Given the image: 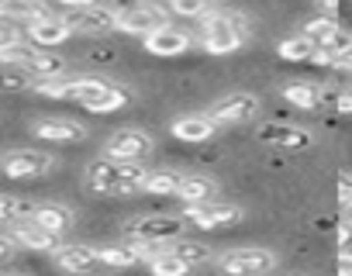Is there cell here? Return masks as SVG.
<instances>
[{
  "mask_svg": "<svg viewBox=\"0 0 352 276\" xmlns=\"http://www.w3.org/2000/svg\"><path fill=\"white\" fill-rule=\"evenodd\" d=\"M25 35H28V42H32L35 49H56V45H63V42L73 38V28H69L66 18L45 14V18L25 25Z\"/></svg>",
  "mask_w": 352,
  "mask_h": 276,
  "instance_id": "13",
  "label": "cell"
},
{
  "mask_svg": "<svg viewBox=\"0 0 352 276\" xmlns=\"http://www.w3.org/2000/svg\"><path fill=\"white\" fill-rule=\"evenodd\" d=\"M211 8V0H169V11L184 14V18H204Z\"/></svg>",
  "mask_w": 352,
  "mask_h": 276,
  "instance_id": "32",
  "label": "cell"
},
{
  "mask_svg": "<svg viewBox=\"0 0 352 276\" xmlns=\"http://www.w3.org/2000/svg\"><path fill=\"white\" fill-rule=\"evenodd\" d=\"M280 93H283V100L294 104L297 111H318V107L324 104V93H328V90H321V87L311 83V80H287V83L280 87Z\"/></svg>",
  "mask_w": 352,
  "mask_h": 276,
  "instance_id": "19",
  "label": "cell"
},
{
  "mask_svg": "<svg viewBox=\"0 0 352 276\" xmlns=\"http://www.w3.org/2000/svg\"><path fill=\"white\" fill-rule=\"evenodd\" d=\"M338 200H342L345 211H352V173H342V180H338Z\"/></svg>",
  "mask_w": 352,
  "mask_h": 276,
  "instance_id": "35",
  "label": "cell"
},
{
  "mask_svg": "<svg viewBox=\"0 0 352 276\" xmlns=\"http://www.w3.org/2000/svg\"><path fill=\"white\" fill-rule=\"evenodd\" d=\"M249 42V18L245 14H228L214 11L201 18V45L211 56H232Z\"/></svg>",
  "mask_w": 352,
  "mask_h": 276,
  "instance_id": "1",
  "label": "cell"
},
{
  "mask_svg": "<svg viewBox=\"0 0 352 276\" xmlns=\"http://www.w3.org/2000/svg\"><path fill=\"white\" fill-rule=\"evenodd\" d=\"M0 276H18V273H0Z\"/></svg>",
  "mask_w": 352,
  "mask_h": 276,
  "instance_id": "41",
  "label": "cell"
},
{
  "mask_svg": "<svg viewBox=\"0 0 352 276\" xmlns=\"http://www.w3.org/2000/svg\"><path fill=\"white\" fill-rule=\"evenodd\" d=\"M118 180H121V163L114 159H94L83 173V183L90 194H100V197H114L118 194Z\"/></svg>",
  "mask_w": 352,
  "mask_h": 276,
  "instance_id": "16",
  "label": "cell"
},
{
  "mask_svg": "<svg viewBox=\"0 0 352 276\" xmlns=\"http://www.w3.org/2000/svg\"><path fill=\"white\" fill-rule=\"evenodd\" d=\"M218 273L225 276H263L276 266V252L273 249H259V245H245V249H228L221 255H214Z\"/></svg>",
  "mask_w": 352,
  "mask_h": 276,
  "instance_id": "4",
  "label": "cell"
},
{
  "mask_svg": "<svg viewBox=\"0 0 352 276\" xmlns=\"http://www.w3.org/2000/svg\"><path fill=\"white\" fill-rule=\"evenodd\" d=\"M49 11L38 4V0H0V21L11 25H32L38 18H45Z\"/></svg>",
  "mask_w": 352,
  "mask_h": 276,
  "instance_id": "22",
  "label": "cell"
},
{
  "mask_svg": "<svg viewBox=\"0 0 352 276\" xmlns=\"http://www.w3.org/2000/svg\"><path fill=\"white\" fill-rule=\"evenodd\" d=\"M166 249H169V252H176V255H180L190 269H194V266H204V262H211V259H214V252H211L204 242H190V238H176V242H169Z\"/></svg>",
  "mask_w": 352,
  "mask_h": 276,
  "instance_id": "27",
  "label": "cell"
},
{
  "mask_svg": "<svg viewBox=\"0 0 352 276\" xmlns=\"http://www.w3.org/2000/svg\"><path fill=\"white\" fill-rule=\"evenodd\" d=\"M142 45L152 52V56H162V59H173V56H184L190 45H194V38L187 35V32H180V28H173V25H166V28H159V32H152V35H145L142 38Z\"/></svg>",
  "mask_w": 352,
  "mask_h": 276,
  "instance_id": "14",
  "label": "cell"
},
{
  "mask_svg": "<svg viewBox=\"0 0 352 276\" xmlns=\"http://www.w3.org/2000/svg\"><path fill=\"white\" fill-rule=\"evenodd\" d=\"M155 142L145 128H118L107 135L104 142V159H114V163H145L152 156Z\"/></svg>",
  "mask_w": 352,
  "mask_h": 276,
  "instance_id": "5",
  "label": "cell"
},
{
  "mask_svg": "<svg viewBox=\"0 0 352 276\" xmlns=\"http://www.w3.org/2000/svg\"><path fill=\"white\" fill-rule=\"evenodd\" d=\"M32 221H35L38 228H45V231H52V235L63 238V235L73 228V211L63 207V204H38V207L32 211Z\"/></svg>",
  "mask_w": 352,
  "mask_h": 276,
  "instance_id": "21",
  "label": "cell"
},
{
  "mask_svg": "<svg viewBox=\"0 0 352 276\" xmlns=\"http://www.w3.org/2000/svg\"><path fill=\"white\" fill-rule=\"evenodd\" d=\"M52 166H56V159L38 149H11L0 156V173L8 180H35V176L52 173Z\"/></svg>",
  "mask_w": 352,
  "mask_h": 276,
  "instance_id": "7",
  "label": "cell"
},
{
  "mask_svg": "<svg viewBox=\"0 0 352 276\" xmlns=\"http://www.w3.org/2000/svg\"><path fill=\"white\" fill-rule=\"evenodd\" d=\"M211 4H225V0H211Z\"/></svg>",
  "mask_w": 352,
  "mask_h": 276,
  "instance_id": "42",
  "label": "cell"
},
{
  "mask_svg": "<svg viewBox=\"0 0 352 276\" xmlns=\"http://www.w3.org/2000/svg\"><path fill=\"white\" fill-rule=\"evenodd\" d=\"M169 131H173V138H180L187 146H201V142H211L214 138L218 124L208 114H187V117H176L169 124Z\"/></svg>",
  "mask_w": 352,
  "mask_h": 276,
  "instance_id": "18",
  "label": "cell"
},
{
  "mask_svg": "<svg viewBox=\"0 0 352 276\" xmlns=\"http://www.w3.org/2000/svg\"><path fill=\"white\" fill-rule=\"evenodd\" d=\"M63 8H69V11H87V8H97L100 0H59Z\"/></svg>",
  "mask_w": 352,
  "mask_h": 276,
  "instance_id": "38",
  "label": "cell"
},
{
  "mask_svg": "<svg viewBox=\"0 0 352 276\" xmlns=\"http://www.w3.org/2000/svg\"><path fill=\"white\" fill-rule=\"evenodd\" d=\"M52 262L69 276H94L100 269V259H97L94 245H59L52 252Z\"/></svg>",
  "mask_w": 352,
  "mask_h": 276,
  "instance_id": "12",
  "label": "cell"
},
{
  "mask_svg": "<svg viewBox=\"0 0 352 276\" xmlns=\"http://www.w3.org/2000/svg\"><path fill=\"white\" fill-rule=\"evenodd\" d=\"M148 269H152V276H190V266L176 252H169L166 245H159V252L148 259Z\"/></svg>",
  "mask_w": 352,
  "mask_h": 276,
  "instance_id": "26",
  "label": "cell"
},
{
  "mask_svg": "<svg viewBox=\"0 0 352 276\" xmlns=\"http://www.w3.org/2000/svg\"><path fill=\"white\" fill-rule=\"evenodd\" d=\"M338 273H352V249L338 252Z\"/></svg>",
  "mask_w": 352,
  "mask_h": 276,
  "instance_id": "39",
  "label": "cell"
},
{
  "mask_svg": "<svg viewBox=\"0 0 352 276\" xmlns=\"http://www.w3.org/2000/svg\"><path fill=\"white\" fill-rule=\"evenodd\" d=\"M35 138H45V142H56V146H69V142H83L87 138V128L69 121V117H42L32 124Z\"/></svg>",
  "mask_w": 352,
  "mask_h": 276,
  "instance_id": "15",
  "label": "cell"
},
{
  "mask_svg": "<svg viewBox=\"0 0 352 276\" xmlns=\"http://www.w3.org/2000/svg\"><path fill=\"white\" fill-rule=\"evenodd\" d=\"M314 52H318V49H314L304 35H290V38H283V42L276 45V56L287 59V62H311Z\"/></svg>",
  "mask_w": 352,
  "mask_h": 276,
  "instance_id": "28",
  "label": "cell"
},
{
  "mask_svg": "<svg viewBox=\"0 0 352 276\" xmlns=\"http://www.w3.org/2000/svg\"><path fill=\"white\" fill-rule=\"evenodd\" d=\"M338 32H342V25H338L335 18H328V14H318V18H311V21L300 28V35H304L314 49H324V45H328Z\"/></svg>",
  "mask_w": 352,
  "mask_h": 276,
  "instance_id": "25",
  "label": "cell"
},
{
  "mask_svg": "<svg viewBox=\"0 0 352 276\" xmlns=\"http://www.w3.org/2000/svg\"><path fill=\"white\" fill-rule=\"evenodd\" d=\"M187 225L194 228H204V231H214V228H232L242 221V207L239 204H225V200H208V204H190L184 207L180 214Z\"/></svg>",
  "mask_w": 352,
  "mask_h": 276,
  "instance_id": "8",
  "label": "cell"
},
{
  "mask_svg": "<svg viewBox=\"0 0 352 276\" xmlns=\"http://www.w3.org/2000/svg\"><path fill=\"white\" fill-rule=\"evenodd\" d=\"M21 69L28 76H35V80H52V76H66V59L52 56L49 49H32V56L25 59Z\"/></svg>",
  "mask_w": 352,
  "mask_h": 276,
  "instance_id": "20",
  "label": "cell"
},
{
  "mask_svg": "<svg viewBox=\"0 0 352 276\" xmlns=\"http://www.w3.org/2000/svg\"><path fill=\"white\" fill-rule=\"evenodd\" d=\"M184 228L187 221L180 214H142V218L124 221L128 242H138V245H169L176 238H184Z\"/></svg>",
  "mask_w": 352,
  "mask_h": 276,
  "instance_id": "3",
  "label": "cell"
},
{
  "mask_svg": "<svg viewBox=\"0 0 352 276\" xmlns=\"http://www.w3.org/2000/svg\"><path fill=\"white\" fill-rule=\"evenodd\" d=\"M259 107H263V100H259L256 93L235 90V93L218 97V100L211 104L208 117H211L218 128H225V124H245V121H256V117H259Z\"/></svg>",
  "mask_w": 352,
  "mask_h": 276,
  "instance_id": "6",
  "label": "cell"
},
{
  "mask_svg": "<svg viewBox=\"0 0 352 276\" xmlns=\"http://www.w3.org/2000/svg\"><path fill=\"white\" fill-rule=\"evenodd\" d=\"M73 100H76L80 107H87L90 114H114V111H121L131 97H128V90H121L118 83H111V80H104V76H76V83H73Z\"/></svg>",
  "mask_w": 352,
  "mask_h": 276,
  "instance_id": "2",
  "label": "cell"
},
{
  "mask_svg": "<svg viewBox=\"0 0 352 276\" xmlns=\"http://www.w3.org/2000/svg\"><path fill=\"white\" fill-rule=\"evenodd\" d=\"M349 90H352V83H349Z\"/></svg>",
  "mask_w": 352,
  "mask_h": 276,
  "instance_id": "44",
  "label": "cell"
},
{
  "mask_svg": "<svg viewBox=\"0 0 352 276\" xmlns=\"http://www.w3.org/2000/svg\"><path fill=\"white\" fill-rule=\"evenodd\" d=\"M18 42H25V38H21V28L11 25V21H0V52L11 49V45H18Z\"/></svg>",
  "mask_w": 352,
  "mask_h": 276,
  "instance_id": "34",
  "label": "cell"
},
{
  "mask_svg": "<svg viewBox=\"0 0 352 276\" xmlns=\"http://www.w3.org/2000/svg\"><path fill=\"white\" fill-rule=\"evenodd\" d=\"M335 69H342V73H349V76H352V45H349L342 56H335Z\"/></svg>",
  "mask_w": 352,
  "mask_h": 276,
  "instance_id": "37",
  "label": "cell"
},
{
  "mask_svg": "<svg viewBox=\"0 0 352 276\" xmlns=\"http://www.w3.org/2000/svg\"><path fill=\"white\" fill-rule=\"evenodd\" d=\"M184 187V173L176 170H148V180H145V190L142 194H152V197H176Z\"/></svg>",
  "mask_w": 352,
  "mask_h": 276,
  "instance_id": "24",
  "label": "cell"
},
{
  "mask_svg": "<svg viewBox=\"0 0 352 276\" xmlns=\"http://www.w3.org/2000/svg\"><path fill=\"white\" fill-rule=\"evenodd\" d=\"M259 142L273 146V149H283V152H304V149L314 146V135L307 128H297V124H263Z\"/></svg>",
  "mask_w": 352,
  "mask_h": 276,
  "instance_id": "10",
  "label": "cell"
},
{
  "mask_svg": "<svg viewBox=\"0 0 352 276\" xmlns=\"http://www.w3.org/2000/svg\"><path fill=\"white\" fill-rule=\"evenodd\" d=\"M184 200V207L190 204H208V200H218V183L211 176H184V187L176 194Z\"/></svg>",
  "mask_w": 352,
  "mask_h": 276,
  "instance_id": "23",
  "label": "cell"
},
{
  "mask_svg": "<svg viewBox=\"0 0 352 276\" xmlns=\"http://www.w3.org/2000/svg\"><path fill=\"white\" fill-rule=\"evenodd\" d=\"M169 25V14L159 8V4H131L124 11H118V32L124 35H152L159 28Z\"/></svg>",
  "mask_w": 352,
  "mask_h": 276,
  "instance_id": "9",
  "label": "cell"
},
{
  "mask_svg": "<svg viewBox=\"0 0 352 276\" xmlns=\"http://www.w3.org/2000/svg\"><path fill=\"white\" fill-rule=\"evenodd\" d=\"M324 104L331 107V111H338V114H352V90L345 87V90H328L324 93Z\"/></svg>",
  "mask_w": 352,
  "mask_h": 276,
  "instance_id": "33",
  "label": "cell"
},
{
  "mask_svg": "<svg viewBox=\"0 0 352 276\" xmlns=\"http://www.w3.org/2000/svg\"><path fill=\"white\" fill-rule=\"evenodd\" d=\"M21 249H35V252H56L63 242H59V235H52V231H45V228H38L32 218H25V221H14L11 225V231H8Z\"/></svg>",
  "mask_w": 352,
  "mask_h": 276,
  "instance_id": "17",
  "label": "cell"
},
{
  "mask_svg": "<svg viewBox=\"0 0 352 276\" xmlns=\"http://www.w3.org/2000/svg\"><path fill=\"white\" fill-rule=\"evenodd\" d=\"M18 249H21V245H18V242H14L11 235H0V262L14 259V255H18Z\"/></svg>",
  "mask_w": 352,
  "mask_h": 276,
  "instance_id": "36",
  "label": "cell"
},
{
  "mask_svg": "<svg viewBox=\"0 0 352 276\" xmlns=\"http://www.w3.org/2000/svg\"><path fill=\"white\" fill-rule=\"evenodd\" d=\"M32 87H35V76H28L25 69H14V66H4V69H0V90L21 93V90H32Z\"/></svg>",
  "mask_w": 352,
  "mask_h": 276,
  "instance_id": "31",
  "label": "cell"
},
{
  "mask_svg": "<svg viewBox=\"0 0 352 276\" xmlns=\"http://www.w3.org/2000/svg\"><path fill=\"white\" fill-rule=\"evenodd\" d=\"M32 204L28 200H21V197H4L0 194V225H14V221H25V218H32Z\"/></svg>",
  "mask_w": 352,
  "mask_h": 276,
  "instance_id": "30",
  "label": "cell"
},
{
  "mask_svg": "<svg viewBox=\"0 0 352 276\" xmlns=\"http://www.w3.org/2000/svg\"><path fill=\"white\" fill-rule=\"evenodd\" d=\"M66 21H69L73 35H111V32H118V8L97 4L87 11H73Z\"/></svg>",
  "mask_w": 352,
  "mask_h": 276,
  "instance_id": "11",
  "label": "cell"
},
{
  "mask_svg": "<svg viewBox=\"0 0 352 276\" xmlns=\"http://www.w3.org/2000/svg\"><path fill=\"white\" fill-rule=\"evenodd\" d=\"M338 276H352V273H338Z\"/></svg>",
  "mask_w": 352,
  "mask_h": 276,
  "instance_id": "43",
  "label": "cell"
},
{
  "mask_svg": "<svg viewBox=\"0 0 352 276\" xmlns=\"http://www.w3.org/2000/svg\"><path fill=\"white\" fill-rule=\"evenodd\" d=\"M73 83L76 76H52V80H35V93L49 100H73Z\"/></svg>",
  "mask_w": 352,
  "mask_h": 276,
  "instance_id": "29",
  "label": "cell"
},
{
  "mask_svg": "<svg viewBox=\"0 0 352 276\" xmlns=\"http://www.w3.org/2000/svg\"><path fill=\"white\" fill-rule=\"evenodd\" d=\"M318 8H321L328 18H335V11H338V0H318Z\"/></svg>",
  "mask_w": 352,
  "mask_h": 276,
  "instance_id": "40",
  "label": "cell"
}]
</instances>
